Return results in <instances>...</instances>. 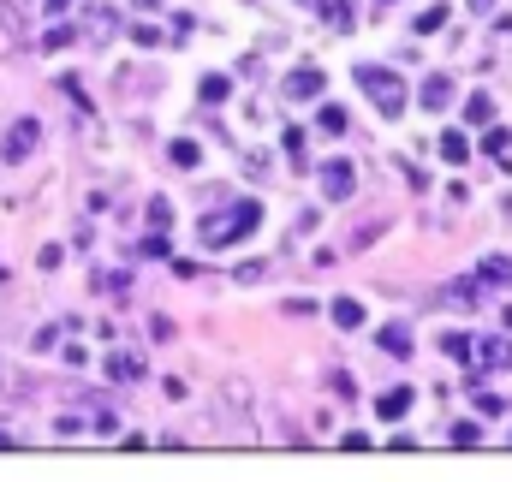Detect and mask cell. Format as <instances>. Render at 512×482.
<instances>
[{
	"instance_id": "e0dca14e",
	"label": "cell",
	"mask_w": 512,
	"mask_h": 482,
	"mask_svg": "<svg viewBox=\"0 0 512 482\" xmlns=\"http://www.w3.org/2000/svg\"><path fill=\"white\" fill-rule=\"evenodd\" d=\"M382 352H393V358H411V334H405V328H382Z\"/></svg>"
},
{
	"instance_id": "ffe728a7",
	"label": "cell",
	"mask_w": 512,
	"mask_h": 482,
	"mask_svg": "<svg viewBox=\"0 0 512 482\" xmlns=\"http://www.w3.org/2000/svg\"><path fill=\"white\" fill-rule=\"evenodd\" d=\"M126 286H131L126 268H102V274H96V292H126Z\"/></svg>"
},
{
	"instance_id": "2e32d148",
	"label": "cell",
	"mask_w": 512,
	"mask_h": 482,
	"mask_svg": "<svg viewBox=\"0 0 512 482\" xmlns=\"http://www.w3.org/2000/svg\"><path fill=\"white\" fill-rule=\"evenodd\" d=\"M465 120H471V125H489V120H495V102H489V96L477 90V96L465 102Z\"/></svg>"
},
{
	"instance_id": "7a4b0ae2",
	"label": "cell",
	"mask_w": 512,
	"mask_h": 482,
	"mask_svg": "<svg viewBox=\"0 0 512 482\" xmlns=\"http://www.w3.org/2000/svg\"><path fill=\"white\" fill-rule=\"evenodd\" d=\"M352 78L370 90V102H376L382 120H399V114H405V84H399V72H387V66H352Z\"/></svg>"
},
{
	"instance_id": "f1b7e54d",
	"label": "cell",
	"mask_w": 512,
	"mask_h": 482,
	"mask_svg": "<svg viewBox=\"0 0 512 482\" xmlns=\"http://www.w3.org/2000/svg\"><path fill=\"white\" fill-rule=\"evenodd\" d=\"M131 42H137V48H161V30H155V24H137Z\"/></svg>"
},
{
	"instance_id": "6da1fadb",
	"label": "cell",
	"mask_w": 512,
	"mask_h": 482,
	"mask_svg": "<svg viewBox=\"0 0 512 482\" xmlns=\"http://www.w3.org/2000/svg\"><path fill=\"white\" fill-rule=\"evenodd\" d=\"M262 227V203H251V197H233L227 209H215V215H203V244L209 250H227V244H239L245 233H256Z\"/></svg>"
},
{
	"instance_id": "1f68e13d",
	"label": "cell",
	"mask_w": 512,
	"mask_h": 482,
	"mask_svg": "<svg viewBox=\"0 0 512 482\" xmlns=\"http://www.w3.org/2000/svg\"><path fill=\"white\" fill-rule=\"evenodd\" d=\"M322 131H346V108H322Z\"/></svg>"
},
{
	"instance_id": "5b68a950",
	"label": "cell",
	"mask_w": 512,
	"mask_h": 482,
	"mask_svg": "<svg viewBox=\"0 0 512 482\" xmlns=\"http://www.w3.org/2000/svg\"><path fill=\"white\" fill-rule=\"evenodd\" d=\"M471 369L483 375V369H512V340H471Z\"/></svg>"
},
{
	"instance_id": "603a6c76",
	"label": "cell",
	"mask_w": 512,
	"mask_h": 482,
	"mask_svg": "<svg viewBox=\"0 0 512 482\" xmlns=\"http://www.w3.org/2000/svg\"><path fill=\"white\" fill-rule=\"evenodd\" d=\"M477 411H483V417H507V399L489 393V387H477Z\"/></svg>"
},
{
	"instance_id": "7402d4cb",
	"label": "cell",
	"mask_w": 512,
	"mask_h": 482,
	"mask_svg": "<svg viewBox=\"0 0 512 482\" xmlns=\"http://www.w3.org/2000/svg\"><path fill=\"white\" fill-rule=\"evenodd\" d=\"M447 24V6H429V12H417V36H435Z\"/></svg>"
},
{
	"instance_id": "d6a6232c",
	"label": "cell",
	"mask_w": 512,
	"mask_h": 482,
	"mask_svg": "<svg viewBox=\"0 0 512 482\" xmlns=\"http://www.w3.org/2000/svg\"><path fill=\"white\" fill-rule=\"evenodd\" d=\"M66 6H72V0H48V12H54V18H60V12H66Z\"/></svg>"
},
{
	"instance_id": "d4e9b609",
	"label": "cell",
	"mask_w": 512,
	"mask_h": 482,
	"mask_svg": "<svg viewBox=\"0 0 512 482\" xmlns=\"http://www.w3.org/2000/svg\"><path fill=\"white\" fill-rule=\"evenodd\" d=\"M66 42H78V30H72V24H54V30L42 36V48H66Z\"/></svg>"
},
{
	"instance_id": "4dcf8cb0",
	"label": "cell",
	"mask_w": 512,
	"mask_h": 482,
	"mask_svg": "<svg viewBox=\"0 0 512 482\" xmlns=\"http://www.w3.org/2000/svg\"><path fill=\"white\" fill-rule=\"evenodd\" d=\"M262 274H268V262H239V274H233V280H245V286H256Z\"/></svg>"
},
{
	"instance_id": "30bf717a",
	"label": "cell",
	"mask_w": 512,
	"mask_h": 482,
	"mask_svg": "<svg viewBox=\"0 0 512 482\" xmlns=\"http://www.w3.org/2000/svg\"><path fill=\"white\" fill-rule=\"evenodd\" d=\"M102 369H108L114 381H137V375H143V358H137V352H108Z\"/></svg>"
},
{
	"instance_id": "9a60e30c",
	"label": "cell",
	"mask_w": 512,
	"mask_h": 482,
	"mask_svg": "<svg viewBox=\"0 0 512 482\" xmlns=\"http://www.w3.org/2000/svg\"><path fill=\"white\" fill-rule=\"evenodd\" d=\"M334 322L340 328H364V304L358 298H334Z\"/></svg>"
},
{
	"instance_id": "f546056e",
	"label": "cell",
	"mask_w": 512,
	"mask_h": 482,
	"mask_svg": "<svg viewBox=\"0 0 512 482\" xmlns=\"http://www.w3.org/2000/svg\"><path fill=\"white\" fill-rule=\"evenodd\" d=\"M507 137L512 131H483V155H507Z\"/></svg>"
},
{
	"instance_id": "484cf974",
	"label": "cell",
	"mask_w": 512,
	"mask_h": 482,
	"mask_svg": "<svg viewBox=\"0 0 512 482\" xmlns=\"http://www.w3.org/2000/svg\"><path fill=\"white\" fill-rule=\"evenodd\" d=\"M280 137H286V155H292V161H298V167H304V131H298V125H286V131H280Z\"/></svg>"
},
{
	"instance_id": "8fae6325",
	"label": "cell",
	"mask_w": 512,
	"mask_h": 482,
	"mask_svg": "<svg viewBox=\"0 0 512 482\" xmlns=\"http://www.w3.org/2000/svg\"><path fill=\"white\" fill-rule=\"evenodd\" d=\"M477 274H483V286H512V256H483Z\"/></svg>"
},
{
	"instance_id": "8d00e7d4",
	"label": "cell",
	"mask_w": 512,
	"mask_h": 482,
	"mask_svg": "<svg viewBox=\"0 0 512 482\" xmlns=\"http://www.w3.org/2000/svg\"><path fill=\"white\" fill-rule=\"evenodd\" d=\"M501 328H512V310H507V316H501Z\"/></svg>"
},
{
	"instance_id": "83f0119b",
	"label": "cell",
	"mask_w": 512,
	"mask_h": 482,
	"mask_svg": "<svg viewBox=\"0 0 512 482\" xmlns=\"http://www.w3.org/2000/svg\"><path fill=\"white\" fill-rule=\"evenodd\" d=\"M167 250H173V244H167V233H161V227L143 239V256H161V262H167Z\"/></svg>"
},
{
	"instance_id": "4316f807",
	"label": "cell",
	"mask_w": 512,
	"mask_h": 482,
	"mask_svg": "<svg viewBox=\"0 0 512 482\" xmlns=\"http://www.w3.org/2000/svg\"><path fill=\"white\" fill-rule=\"evenodd\" d=\"M477 441H483L477 423H453V447H477Z\"/></svg>"
},
{
	"instance_id": "d590c367",
	"label": "cell",
	"mask_w": 512,
	"mask_h": 482,
	"mask_svg": "<svg viewBox=\"0 0 512 482\" xmlns=\"http://www.w3.org/2000/svg\"><path fill=\"white\" fill-rule=\"evenodd\" d=\"M0 447H12V435H6V429H0Z\"/></svg>"
},
{
	"instance_id": "d6986e66",
	"label": "cell",
	"mask_w": 512,
	"mask_h": 482,
	"mask_svg": "<svg viewBox=\"0 0 512 482\" xmlns=\"http://www.w3.org/2000/svg\"><path fill=\"white\" fill-rule=\"evenodd\" d=\"M167 155H173V167H197V161H203V149H197L191 137H179V143H173Z\"/></svg>"
},
{
	"instance_id": "7c38bea8",
	"label": "cell",
	"mask_w": 512,
	"mask_h": 482,
	"mask_svg": "<svg viewBox=\"0 0 512 482\" xmlns=\"http://www.w3.org/2000/svg\"><path fill=\"white\" fill-rule=\"evenodd\" d=\"M477 292H483V274L453 280V286H447V304H453V310H471V304H477Z\"/></svg>"
},
{
	"instance_id": "8992f818",
	"label": "cell",
	"mask_w": 512,
	"mask_h": 482,
	"mask_svg": "<svg viewBox=\"0 0 512 482\" xmlns=\"http://www.w3.org/2000/svg\"><path fill=\"white\" fill-rule=\"evenodd\" d=\"M36 137H42V125H36V120H12L6 143H0V155H6V161H24V155L36 149Z\"/></svg>"
},
{
	"instance_id": "836d02e7",
	"label": "cell",
	"mask_w": 512,
	"mask_h": 482,
	"mask_svg": "<svg viewBox=\"0 0 512 482\" xmlns=\"http://www.w3.org/2000/svg\"><path fill=\"white\" fill-rule=\"evenodd\" d=\"M489 6H495V0H471V12H489Z\"/></svg>"
},
{
	"instance_id": "5bb4252c",
	"label": "cell",
	"mask_w": 512,
	"mask_h": 482,
	"mask_svg": "<svg viewBox=\"0 0 512 482\" xmlns=\"http://www.w3.org/2000/svg\"><path fill=\"white\" fill-rule=\"evenodd\" d=\"M322 12H328V24H334V30H352V24H358L352 0H322Z\"/></svg>"
},
{
	"instance_id": "277c9868",
	"label": "cell",
	"mask_w": 512,
	"mask_h": 482,
	"mask_svg": "<svg viewBox=\"0 0 512 482\" xmlns=\"http://www.w3.org/2000/svg\"><path fill=\"white\" fill-rule=\"evenodd\" d=\"M316 179H322V191H328V203H346V197L358 191V167H352L346 155H334V161H322V173H316Z\"/></svg>"
},
{
	"instance_id": "9c48e42d",
	"label": "cell",
	"mask_w": 512,
	"mask_h": 482,
	"mask_svg": "<svg viewBox=\"0 0 512 482\" xmlns=\"http://www.w3.org/2000/svg\"><path fill=\"white\" fill-rule=\"evenodd\" d=\"M405 411H411V387H387L382 399H376V417H382V423L405 417Z\"/></svg>"
},
{
	"instance_id": "ac0fdd59",
	"label": "cell",
	"mask_w": 512,
	"mask_h": 482,
	"mask_svg": "<svg viewBox=\"0 0 512 482\" xmlns=\"http://www.w3.org/2000/svg\"><path fill=\"white\" fill-rule=\"evenodd\" d=\"M441 155H447V161H453V167H459V161H465V155H471V143H465V137H459V131H441Z\"/></svg>"
},
{
	"instance_id": "3957f363",
	"label": "cell",
	"mask_w": 512,
	"mask_h": 482,
	"mask_svg": "<svg viewBox=\"0 0 512 482\" xmlns=\"http://www.w3.org/2000/svg\"><path fill=\"white\" fill-rule=\"evenodd\" d=\"M54 429H60V435H84V429H96V435H114V429H120V417H114L102 399H84V405H66Z\"/></svg>"
},
{
	"instance_id": "44dd1931",
	"label": "cell",
	"mask_w": 512,
	"mask_h": 482,
	"mask_svg": "<svg viewBox=\"0 0 512 482\" xmlns=\"http://www.w3.org/2000/svg\"><path fill=\"white\" fill-rule=\"evenodd\" d=\"M441 352H447V358H459V363H471V340H465V334H447V328H441Z\"/></svg>"
},
{
	"instance_id": "e575fe53",
	"label": "cell",
	"mask_w": 512,
	"mask_h": 482,
	"mask_svg": "<svg viewBox=\"0 0 512 482\" xmlns=\"http://www.w3.org/2000/svg\"><path fill=\"white\" fill-rule=\"evenodd\" d=\"M137 6H143V12H155V6H161V0H137Z\"/></svg>"
},
{
	"instance_id": "cb8c5ba5",
	"label": "cell",
	"mask_w": 512,
	"mask_h": 482,
	"mask_svg": "<svg viewBox=\"0 0 512 482\" xmlns=\"http://www.w3.org/2000/svg\"><path fill=\"white\" fill-rule=\"evenodd\" d=\"M149 227H161V233L173 227V203H167V197H155V203H149Z\"/></svg>"
},
{
	"instance_id": "ba28073f",
	"label": "cell",
	"mask_w": 512,
	"mask_h": 482,
	"mask_svg": "<svg viewBox=\"0 0 512 482\" xmlns=\"http://www.w3.org/2000/svg\"><path fill=\"white\" fill-rule=\"evenodd\" d=\"M417 102H423L429 114H441V108L453 102V78H447V72H429V78H423V90H417Z\"/></svg>"
},
{
	"instance_id": "4fadbf2b",
	"label": "cell",
	"mask_w": 512,
	"mask_h": 482,
	"mask_svg": "<svg viewBox=\"0 0 512 482\" xmlns=\"http://www.w3.org/2000/svg\"><path fill=\"white\" fill-rule=\"evenodd\" d=\"M197 96H203V102H209V108H221V102H227V96H233V84H227V78H221V72H209V78H203V84H197Z\"/></svg>"
},
{
	"instance_id": "52a82bcc",
	"label": "cell",
	"mask_w": 512,
	"mask_h": 482,
	"mask_svg": "<svg viewBox=\"0 0 512 482\" xmlns=\"http://www.w3.org/2000/svg\"><path fill=\"white\" fill-rule=\"evenodd\" d=\"M280 96H286V102H310V96H322V72H316V66H298V72L286 78Z\"/></svg>"
}]
</instances>
